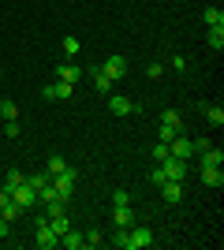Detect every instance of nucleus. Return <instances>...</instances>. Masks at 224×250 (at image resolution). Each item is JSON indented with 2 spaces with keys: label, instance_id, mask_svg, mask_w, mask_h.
Listing matches in <instances>:
<instances>
[{
  "label": "nucleus",
  "instance_id": "obj_10",
  "mask_svg": "<svg viewBox=\"0 0 224 250\" xmlns=\"http://www.w3.org/2000/svg\"><path fill=\"white\" fill-rule=\"evenodd\" d=\"M34 235H38V247H41V250L60 247V239H56V231L49 228V224H38V228H34Z\"/></svg>",
  "mask_w": 224,
  "mask_h": 250
},
{
  "label": "nucleus",
  "instance_id": "obj_30",
  "mask_svg": "<svg viewBox=\"0 0 224 250\" xmlns=\"http://www.w3.org/2000/svg\"><path fill=\"white\" fill-rule=\"evenodd\" d=\"M79 49H82L79 38H64V52H67V56H79Z\"/></svg>",
  "mask_w": 224,
  "mask_h": 250
},
{
  "label": "nucleus",
  "instance_id": "obj_37",
  "mask_svg": "<svg viewBox=\"0 0 224 250\" xmlns=\"http://www.w3.org/2000/svg\"><path fill=\"white\" fill-rule=\"evenodd\" d=\"M4 235H8V220L0 217V239H4Z\"/></svg>",
  "mask_w": 224,
  "mask_h": 250
},
{
  "label": "nucleus",
  "instance_id": "obj_12",
  "mask_svg": "<svg viewBox=\"0 0 224 250\" xmlns=\"http://www.w3.org/2000/svg\"><path fill=\"white\" fill-rule=\"evenodd\" d=\"M90 79H94V86H97V94H112V79H108L101 67H90Z\"/></svg>",
  "mask_w": 224,
  "mask_h": 250
},
{
  "label": "nucleus",
  "instance_id": "obj_29",
  "mask_svg": "<svg viewBox=\"0 0 224 250\" xmlns=\"http://www.w3.org/2000/svg\"><path fill=\"white\" fill-rule=\"evenodd\" d=\"M161 124H172V127H180V112H176V108H164V112H161Z\"/></svg>",
  "mask_w": 224,
  "mask_h": 250
},
{
  "label": "nucleus",
  "instance_id": "obj_19",
  "mask_svg": "<svg viewBox=\"0 0 224 250\" xmlns=\"http://www.w3.org/2000/svg\"><path fill=\"white\" fill-rule=\"evenodd\" d=\"M202 19H205V26H224V11L221 8H205Z\"/></svg>",
  "mask_w": 224,
  "mask_h": 250
},
{
  "label": "nucleus",
  "instance_id": "obj_32",
  "mask_svg": "<svg viewBox=\"0 0 224 250\" xmlns=\"http://www.w3.org/2000/svg\"><path fill=\"white\" fill-rule=\"evenodd\" d=\"M82 239H86V247H101V231H86V235H82Z\"/></svg>",
  "mask_w": 224,
  "mask_h": 250
},
{
  "label": "nucleus",
  "instance_id": "obj_9",
  "mask_svg": "<svg viewBox=\"0 0 224 250\" xmlns=\"http://www.w3.org/2000/svg\"><path fill=\"white\" fill-rule=\"evenodd\" d=\"M108 112L112 116H131V112H139V104L127 101V97H120V94H112L108 97Z\"/></svg>",
  "mask_w": 224,
  "mask_h": 250
},
{
  "label": "nucleus",
  "instance_id": "obj_27",
  "mask_svg": "<svg viewBox=\"0 0 224 250\" xmlns=\"http://www.w3.org/2000/svg\"><path fill=\"white\" fill-rule=\"evenodd\" d=\"M19 183H22V172H15V168H8V183H4V190H8V194H11V190L19 187Z\"/></svg>",
  "mask_w": 224,
  "mask_h": 250
},
{
  "label": "nucleus",
  "instance_id": "obj_40",
  "mask_svg": "<svg viewBox=\"0 0 224 250\" xmlns=\"http://www.w3.org/2000/svg\"><path fill=\"white\" fill-rule=\"evenodd\" d=\"M0 157H4V149H0Z\"/></svg>",
  "mask_w": 224,
  "mask_h": 250
},
{
  "label": "nucleus",
  "instance_id": "obj_25",
  "mask_svg": "<svg viewBox=\"0 0 224 250\" xmlns=\"http://www.w3.org/2000/svg\"><path fill=\"white\" fill-rule=\"evenodd\" d=\"M22 179H26V183H30L34 190H41V187H45V183H49L53 176H49V172H34V176H22Z\"/></svg>",
  "mask_w": 224,
  "mask_h": 250
},
{
  "label": "nucleus",
  "instance_id": "obj_26",
  "mask_svg": "<svg viewBox=\"0 0 224 250\" xmlns=\"http://www.w3.org/2000/svg\"><path fill=\"white\" fill-rule=\"evenodd\" d=\"M180 135V127H172V124H161V135H157V142H164V146H168L172 138Z\"/></svg>",
  "mask_w": 224,
  "mask_h": 250
},
{
  "label": "nucleus",
  "instance_id": "obj_1",
  "mask_svg": "<svg viewBox=\"0 0 224 250\" xmlns=\"http://www.w3.org/2000/svg\"><path fill=\"white\" fill-rule=\"evenodd\" d=\"M11 202H15V206H19V209H34V206H38V190H34L30 183L22 179L19 187L11 190Z\"/></svg>",
  "mask_w": 224,
  "mask_h": 250
},
{
  "label": "nucleus",
  "instance_id": "obj_22",
  "mask_svg": "<svg viewBox=\"0 0 224 250\" xmlns=\"http://www.w3.org/2000/svg\"><path fill=\"white\" fill-rule=\"evenodd\" d=\"M0 116H4V120H19V104L4 97V101H0Z\"/></svg>",
  "mask_w": 224,
  "mask_h": 250
},
{
  "label": "nucleus",
  "instance_id": "obj_31",
  "mask_svg": "<svg viewBox=\"0 0 224 250\" xmlns=\"http://www.w3.org/2000/svg\"><path fill=\"white\" fill-rule=\"evenodd\" d=\"M112 206H127V190H123V187L112 190Z\"/></svg>",
  "mask_w": 224,
  "mask_h": 250
},
{
  "label": "nucleus",
  "instance_id": "obj_34",
  "mask_svg": "<svg viewBox=\"0 0 224 250\" xmlns=\"http://www.w3.org/2000/svg\"><path fill=\"white\" fill-rule=\"evenodd\" d=\"M146 75H149V79H161V75H164V67H161V63H149Z\"/></svg>",
  "mask_w": 224,
  "mask_h": 250
},
{
  "label": "nucleus",
  "instance_id": "obj_21",
  "mask_svg": "<svg viewBox=\"0 0 224 250\" xmlns=\"http://www.w3.org/2000/svg\"><path fill=\"white\" fill-rule=\"evenodd\" d=\"M49 228H53V231H56V239H60V235L71 228V224H67V213H60V217H49Z\"/></svg>",
  "mask_w": 224,
  "mask_h": 250
},
{
  "label": "nucleus",
  "instance_id": "obj_4",
  "mask_svg": "<svg viewBox=\"0 0 224 250\" xmlns=\"http://www.w3.org/2000/svg\"><path fill=\"white\" fill-rule=\"evenodd\" d=\"M168 153H172V157H180V161H191V153H194V142H191V138H187V135L180 131V135H176V138L168 142Z\"/></svg>",
  "mask_w": 224,
  "mask_h": 250
},
{
  "label": "nucleus",
  "instance_id": "obj_28",
  "mask_svg": "<svg viewBox=\"0 0 224 250\" xmlns=\"http://www.w3.org/2000/svg\"><path fill=\"white\" fill-rule=\"evenodd\" d=\"M127 235H131V228H116V235H112V247L127 250Z\"/></svg>",
  "mask_w": 224,
  "mask_h": 250
},
{
  "label": "nucleus",
  "instance_id": "obj_6",
  "mask_svg": "<svg viewBox=\"0 0 224 250\" xmlns=\"http://www.w3.org/2000/svg\"><path fill=\"white\" fill-rule=\"evenodd\" d=\"M161 168H164V179H180L183 183V176H187V161H180V157H164V161H161Z\"/></svg>",
  "mask_w": 224,
  "mask_h": 250
},
{
  "label": "nucleus",
  "instance_id": "obj_7",
  "mask_svg": "<svg viewBox=\"0 0 224 250\" xmlns=\"http://www.w3.org/2000/svg\"><path fill=\"white\" fill-rule=\"evenodd\" d=\"M161 198L168 202V206H180L183 202V183L180 179H164V183H161Z\"/></svg>",
  "mask_w": 224,
  "mask_h": 250
},
{
  "label": "nucleus",
  "instance_id": "obj_11",
  "mask_svg": "<svg viewBox=\"0 0 224 250\" xmlns=\"http://www.w3.org/2000/svg\"><path fill=\"white\" fill-rule=\"evenodd\" d=\"M56 79H60V83H71V86H75L79 79H82V67L67 60V63H60V67H56Z\"/></svg>",
  "mask_w": 224,
  "mask_h": 250
},
{
  "label": "nucleus",
  "instance_id": "obj_13",
  "mask_svg": "<svg viewBox=\"0 0 224 250\" xmlns=\"http://www.w3.org/2000/svg\"><path fill=\"white\" fill-rule=\"evenodd\" d=\"M60 247H67V250H82V247H86L82 231H71V228H67L64 235H60Z\"/></svg>",
  "mask_w": 224,
  "mask_h": 250
},
{
  "label": "nucleus",
  "instance_id": "obj_36",
  "mask_svg": "<svg viewBox=\"0 0 224 250\" xmlns=\"http://www.w3.org/2000/svg\"><path fill=\"white\" fill-rule=\"evenodd\" d=\"M149 179H153V183H157V187H161V183H164V168L157 165V168H153V176H149Z\"/></svg>",
  "mask_w": 224,
  "mask_h": 250
},
{
  "label": "nucleus",
  "instance_id": "obj_33",
  "mask_svg": "<svg viewBox=\"0 0 224 250\" xmlns=\"http://www.w3.org/2000/svg\"><path fill=\"white\" fill-rule=\"evenodd\" d=\"M164 157H168V146H164V142H157V146H153V161H157V165H161Z\"/></svg>",
  "mask_w": 224,
  "mask_h": 250
},
{
  "label": "nucleus",
  "instance_id": "obj_3",
  "mask_svg": "<svg viewBox=\"0 0 224 250\" xmlns=\"http://www.w3.org/2000/svg\"><path fill=\"white\" fill-rule=\"evenodd\" d=\"M71 94H75V86L71 83H60V79L49 83V86H41V97H45V101H67Z\"/></svg>",
  "mask_w": 224,
  "mask_h": 250
},
{
  "label": "nucleus",
  "instance_id": "obj_18",
  "mask_svg": "<svg viewBox=\"0 0 224 250\" xmlns=\"http://www.w3.org/2000/svg\"><path fill=\"white\" fill-rule=\"evenodd\" d=\"M205 42H209V49H217V52H221V49H224V26H209Z\"/></svg>",
  "mask_w": 224,
  "mask_h": 250
},
{
  "label": "nucleus",
  "instance_id": "obj_24",
  "mask_svg": "<svg viewBox=\"0 0 224 250\" xmlns=\"http://www.w3.org/2000/svg\"><path fill=\"white\" fill-rule=\"evenodd\" d=\"M19 213H22V209L19 206H15V202H4V206H0V217H4V220H8V224H11V220H15V217H19Z\"/></svg>",
  "mask_w": 224,
  "mask_h": 250
},
{
  "label": "nucleus",
  "instance_id": "obj_17",
  "mask_svg": "<svg viewBox=\"0 0 224 250\" xmlns=\"http://www.w3.org/2000/svg\"><path fill=\"white\" fill-rule=\"evenodd\" d=\"M202 112H205V124H213V127L224 124V108H221V104H205Z\"/></svg>",
  "mask_w": 224,
  "mask_h": 250
},
{
  "label": "nucleus",
  "instance_id": "obj_8",
  "mask_svg": "<svg viewBox=\"0 0 224 250\" xmlns=\"http://www.w3.org/2000/svg\"><path fill=\"white\" fill-rule=\"evenodd\" d=\"M149 243H153V231H149V228H135V224H131L127 250H142V247H149Z\"/></svg>",
  "mask_w": 224,
  "mask_h": 250
},
{
  "label": "nucleus",
  "instance_id": "obj_15",
  "mask_svg": "<svg viewBox=\"0 0 224 250\" xmlns=\"http://www.w3.org/2000/svg\"><path fill=\"white\" fill-rule=\"evenodd\" d=\"M202 183L221 190V187H224V172H221V168H202Z\"/></svg>",
  "mask_w": 224,
  "mask_h": 250
},
{
  "label": "nucleus",
  "instance_id": "obj_35",
  "mask_svg": "<svg viewBox=\"0 0 224 250\" xmlns=\"http://www.w3.org/2000/svg\"><path fill=\"white\" fill-rule=\"evenodd\" d=\"M172 67H176V71H187V56H172Z\"/></svg>",
  "mask_w": 224,
  "mask_h": 250
},
{
  "label": "nucleus",
  "instance_id": "obj_5",
  "mask_svg": "<svg viewBox=\"0 0 224 250\" xmlns=\"http://www.w3.org/2000/svg\"><path fill=\"white\" fill-rule=\"evenodd\" d=\"M101 71H105L112 83H120V79H127V60H123V56H108V60L101 63Z\"/></svg>",
  "mask_w": 224,
  "mask_h": 250
},
{
  "label": "nucleus",
  "instance_id": "obj_39",
  "mask_svg": "<svg viewBox=\"0 0 224 250\" xmlns=\"http://www.w3.org/2000/svg\"><path fill=\"white\" fill-rule=\"evenodd\" d=\"M0 86H4V75H0Z\"/></svg>",
  "mask_w": 224,
  "mask_h": 250
},
{
  "label": "nucleus",
  "instance_id": "obj_14",
  "mask_svg": "<svg viewBox=\"0 0 224 250\" xmlns=\"http://www.w3.org/2000/svg\"><path fill=\"white\" fill-rule=\"evenodd\" d=\"M224 165V149H202V168H221Z\"/></svg>",
  "mask_w": 224,
  "mask_h": 250
},
{
  "label": "nucleus",
  "instance_id": "obj_20",
  "mask_svg": "<svg viewBox=\"0 0 224 250\" xmlns=\"http://www.w3.org/2000/svg\"><path fill=\"white\" fill-rule=\"evenodd\" d=\"M56 198H60V194H56L53 183H45V187L38 190V206H49V202H56Z\"/></svg>",
  "mask_w": 224,
  "mask_h": 250
},
{
  "label": "nucleus",
  "instance_id": "obj_23",
  "mask_svg": "<svg viewBox=\"0 0 224 250\" xmlns=\"http://www.w3.org/2000/svg\"><path fill=\"white\" fill-rule=\"evenodd\" d=\"M64 168H67V161H64L60 153H53V157H49V165H45V172H49V176H56V172H64Z\"/></svg>",
  "mask_w": 224,
  "mask_h": 250
},
{
  "label": "nucleus",
  "instance_id": "obj_2",
  "mask_svg": "<svg viewBox=\"0 0 224 250\" xmlns=\"http://www.w3.org/2000/svg\"><path fill=\"white\" fill-rule=\"evenodd\" d=\"M53 187H56V194H60V198H71V190H75V168L71 165H67L64 168V172H56V176H53Z\"/></svg>",
  "mask_w": 224,
  "mask_h": 250
},
{
  "label": "nucleus",
  "instance_id": "obj_16",
  "mask_svg": "<svg viewBox=\"0 0 224 250\" xmlns=\"http://www.w3.org/2000/svg\"><path fill=\"white\" fill-rule=\"evenodd\" d=\"M112 220H116V228H131V224H135V209H127V206H116Z\"/></svg>",
  "mask_w": 224,
  "mask_h": 250
},
{
  "label": "nucleus",
  "instance_id": "obj_38",
  "mask_svg": "<svg viewBox=\"0 0 224 250\" xmlns=\"http://www.w3.org/2000/svg\"><path fill=\"white\" fill-rule=\"evenodd\" d=\"M11 198V194H8V190H0V206H4V202H8Z\"/></svg>",
  "mask_w": 224,
  "mask_h": 250
}]
</instances>
